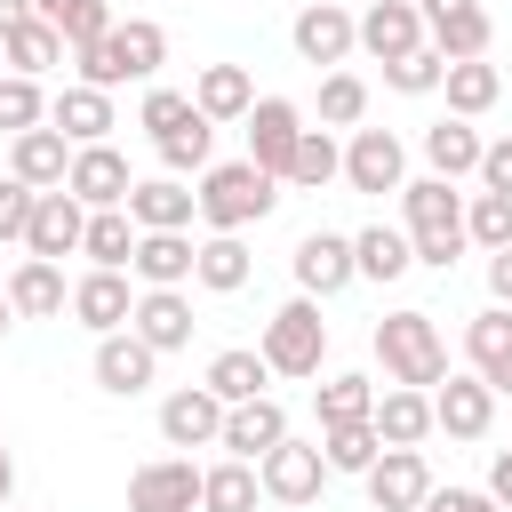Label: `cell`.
<instances>
[{"label":"cell","mask_w":512,"mask_h":512,"mask_svg":"<svg viewBox=\"0 0 512 512\" xmlns=\"http://www.w3.org/2000/svg\"><path fill=\"white\" fill-rule=\"evenodd\" d=\"M192 192H200V224L208 232H248V224H264L280 208V176L256 168V160H208L192 176Z\"/></svg>","instance_id":"1"},{"label":"cell","mask_w":512,"mask_h":512,"mask_svg":"<svg viewBox=\"0 0 512 512\" xmlns=\"http://www.w3.org/2000/svg\"><path fill=\"white\" fill-rule=\"evenodd\" d=\"M400 224H408V240H416V264H432V272H448V264L472 248V232H464V192H456L448 176H408V184H400Z\"/></svg>","instance_id":"2"},{"label":"cell","mask_w":512,"mask_h":512,"mask_svg":"<svg viewBox=\"0 0 512 512\" xmlns=\"http://www.w3.org/2000/svg\"><path fill=\"white\" fill-rule=\"evenodd\" d=\"M376 360H384L392 384H416V392H432L448 376V344H440L432 312H384L376 320Z\"/></svg>","instance_id":"3"},{"label":"cell","mask_w":512,"mask_h":512,"mask_svg":"<svg viewBox=\"0 0 512 512\" xmlns=\"http://www.w3.org/2000/svg\"><path fill=\"white\" fill-rule=\"evenodd\" d=\"M256 352L272 360V376H320V360H328V320H320V296H288V304L264 320Z\"/></svg>","instance_id":"4"},{"label":"cell","mask_w":512,"mask_h":512,"mask_svg":"<svg viewBox=\"0 0 512 512\" xmlns=\"http://www.w3.org/2000/svg\"><path fill=\"white\" fill-rule=\"evenodd\" d=\"M488 424H496V384L480 376V368H448L440 384H432V432H448V440H488Z\"/></svg>","instance_id":"5"},{"label":"cell","mask_w":512,"mask_h":512,"mask_svg":"<svg viewBox=\"0 0 512 512\" xmlns=\"http://www.w3.org/2000/svg\"><path fill=\"white\" fill-rule=\"evenodd\" d=\"M288 40H296V56H304V64L336 72V64L360 48V16H352V8H336V0H304V8H296V24H288Z\"/></svg>","instance_id":"6"},{"label":"cell","mask_w":512,"mask_h":512,"mask_svg":"<svg viewBox=\"0 0 512 512\" xmlns=\"http://www.w3.org/2000/svg\"><path fill=\"white\" fill-rule=\"evenodd\" d=\"M200 472L192 456H152L128 472V512H200Z\"/></svg>","instance_id":"7"},{"label":"cell","mask_w":512,"mask_h":512,"mask_svg":"<svg viewBox=\"0 0 512 512\" xmlns=\"http://www.w3.org/2000/svg\"><path fill=\"white\" fill-rule=\"evenodd\" d=\"M240 128H248V160H256V168H272V176L288 184V160H296V136H304V112H296L288 96H256Z\"/></svg>","instance_id":"8"},{"label":"cell","mask_w":512,"mask_h":512,"mask_svg":"<svg viewBox=\"0 0 512 512\" xmlns=\"http://www.w3.org/2000/svg\"><path fill=\"white\" fill-rule=\"evenodd\" d=\"M344 184L352 192H400L408 184V144L392 128H352L344 144Z\"/></svg>","instance_id":"9"},{"label":"cell","mask_w":512,"mask_h":512,"mask_svg":"<svg viewBox=\"0 0 512 512\" xmlns=\"http://www.w3.org/2000/svg\"><path fill=\"white\" fill-rule=\"evenodd\" d=\"M288 264H296V288H304V296H320V304H328V296H344V288L360 280V256H352V240H344V232H304Z\"/></svg>","instance_id":"10"},{"label":"cell","mask_w":512,"mask_h":512,"mask_svg":"<svg viewBox=\"0 0 512 512\" xmlns=\"http://www.w3.org/2000/svg\"><path fill=\"white\" fill-rule=\"evenodd\" d=\"M360 480H368V504H376V512H424V496H432L424 448H384Z\"/></svg>","instance_id":"11"},{"label":"cell","mask_w":512,"mask_h":512,"mask_svg":"<svg viewBox=\"0 0 512 512\" xmlns=\"http://www.w3.org/2000/svg\"><path fill=\"white\" fill-rule=\"evenodd\" d=\"M280 440H288V408H280L272 392H256V400H232V408H224V440H216L224 456H248V464H264Z\"/></svg>","instance_id":"12"},{"label":"cell","mask_w":512,"mask_h":512,"mask_svg":"<svg viewBox=\"0 0 512 512\" xmlns=\"http://www.w3.org/2000/svg\"><path fill=\"white\" fill-rule=\"evenodd\" d=\"M256 472H264V496H272V504H312L320 480H328V456H320V440H296V432H288Z\"/></svg>","instance_id":"13"},{"label":"cell","mask_w":512,"mask_h":512,"mask_svg":"<svg viewBox=\"0 0 512 512\" xmlns=\"http://www.w3.org/2000/svg\"><path fill=\"white\" fill-rule=\"evenodd\" d=\"M80 232H88V200L56 184V192H40V200H32V232H24V248L64 264V256H80Z\"/></svg>","instance_id":"14"},{"label":"cell","mask_w":512,"mask_h":512,"mask_svg":"<svg viewBox=\"0 0 512 512\" xmlns=\"http://www.w3.org/2000/svg\"><path fill=\"white\" fill-rule=\"evenodd\" d=\"M160 440H168V448H216V440H224V400H216L208 384L168 392V400H160Z\"/></svg>","instance_id":"15"},{"label":"cell","mask_w":512,"mask_h":512,"mask_svg":"<svg viewBox=\"0 0 512 512\" xmlns=\"http://www.w3.org/2000/svg\"><path fill=\"white\" fill-rule=\"evenodd\" d=\"M128 216L144 224V232H192V216H200V192L184 184V176H136V192H128Z\"/></svg>","instance_id":"16"},{"label":"cell","mask_w":512,"mask_h":512,"mask_svg":"<svg viewBox=\"0 0 512 512\" xmlns=\"http://www.w3.org/2000/svg\"><path fill=\"white\" fill-rule=\"evenodd\" d=\"M128 312H136V288H128V272H104V264H88V272L72 280V320H80V328L112 336V328H128Z\"/></svg>","instance_id":"17"},{"label":"cell","mask_w":512,"mask_h":512,"mask_svg":"<svg viewBox=\"0 0 512 512\" xmlns=\"http://www.w3.org/2000/svg\"><path fill=\"white\" fill-rule=\"evenodd\" d=\"M72 136L56 128V120H40V128H24L16 136V152H8V176H24V184H40V192H56L64 176H72Z\"/></svg>","instance_id":"18"},{"label":"cell","mask_w":512,"mask_h":512,"mask_svg":"<svg viewBox=\"0 0 512 512\" xmlns=\"http://www.w3.org/2000/svg\"><path fill=\"white\" fill-rule=\"evenodd\" d=\"M64 192H80L88 208H128L136 176H128V160H120L112 144H80V152H72V176H64Z\"/></svg>","instance_id":"19"},{"label":"cell","mask_w":512,"mask_h":512,"mask_svg":"<svg viewBox=\"0 0 512 512\" xmlns=\"http://www.w3.org/2000/svg\"><path fill=\"white\" fill-rule=\"evenodd\" d=\"M128 328H136L152 352H184L200 320H192V296H184V288H144L136 312H128Z\"/></svg>","instance_id":"20"},{"label":"cell","mask_w":512,"mask_h":512,"mask_svg":"<svg viewBox=\"0 0 512 512\" xmlns=\"http://www.w3.org/2000/svg\"><path fill=\"white\" fill-rule=\"evenodd\" d=\"M152 368H160V352H152L136 328H112V336H96V384H104V392L136 400V392L152 384Z\"/></svg>","instance_id":"21"},{"label":"cell","mask_w":512,"mask_h":512,"mask_svg":"<svg viewBox=\"0 0 512 512\" xmlns=\"http://www.w3.org/2000/svg\"><path fill=\"white\" fill-rule=\"evenodd\" d=\"M48 120L72 136V144H112V88H88V80H72V88H56L48 96Z\"/></svg>","instance_id":"22"},{"label":"cell","mask_w":512,"mask_h":512,"mask_svg":"<svg viewBox=\"0 0 512 512\" xmlns=\"http://www.w3.org/2000/svg\"><path fill=\"white\" fill-rule=\"evenodd\" d=\"M8 304H16V320H56V312H72L64 264H56V256H24V264L8 272Z\"/></svg>","instance_id":"23"},{"label":"cell","mask_w":512,"mask_h":512,"mask_svg":"<svg viewBox=\"0 0 512 512\" xmlns=\"http://www.w3.org/2000/svg\"><path fill=\"white\" fill-rule=\"evenodd\" d=\"M368 424H376L384 448H424V440H432V392H416V384H384Z\"/></svg>","instance_id":"24"},{"label":"cell","mask_w":512,"mask_h":512,"mask_svg":"<svg viewBox=\"0 0 512 512\" xmlns=\"http://www.w3.org/2000/svg\"><path fill=\"white\" fill-rule=\"evenodd\" d=\"M360 48H368L376 64L424 48V8H416V0H368V16H360Z\"/></svg>","instance_id":"25"},{"label":"cell","mask_w":512,"mask_h":512,"mask_svg":"<svg viewBox=\"0 0 512 512\" xmlns=\"http://www.w3.org/2000/svg\"><path fill=\"white\" fill-rule=\"evenodd\" d=\"M464 360L496 384V400L512 392V304H488V312H472V328H464Z\"/></svg>","instance_id":"26"},{"label":"cell","mask_w":512,"mask_h":512,"mask_svg":"<svg viewBox=\"0 0 512 512\" xmlns=\"http://www.w3.org/2000/svg\"><path fill=\"white\" fill-rule=\"evenodd\" d=\"M192 264H200V240H192V232H144L136 256H128V272H136L144 288H184Z\"/></svg>","instance_id":"27"},{"label":"cell","mask_w":512,"mask_h":512,"mask_svg":"<svg viewBox=\"0 0 512 512\" xmlns=\"http://www.w3.org/2000/svg\"><path fill=\"white\" fill-rule=\"evenodd\" d=\"M480 152H488V136L464 120V112H448V120H432L424 128V160H432V176H480Z\"/></svg>","instance_id":"28"},{"label":"cell","mask_w":512,"mask_h":512,"mask_svg":"<svg viewBox=\"0 0 512 512\" xmlns=\"http://www.w3.org/2000/svg\"><path fill=\"white\" fill-rule=\"evenodd\" d=\"M488 32H496V24H488L480 0H456V8H432V16H424V40H432L448 64H456V56H488Z\"/></svg>","instance_id":"29"},{"label":"cell","mask_w":512,"mask_h":512,"mask_svg":"<svg viewBox=\"0 0 512 512\" xmlns=\"http://www.w3.org/2000/svg\"><path fill=\"white\" fill-rule=\"evenodd\" d=\"M192 104L224 128V120H248V104H256V80H248V64H200V80H192Z\"/></svg>","instance_id":"30"},{"label":"cell","mask_w":512,"mask_h":512,"mask_svg":"<svg viewBox=\"0 0 512 512\" xmlns=\"http://www.w3.org/2000/svg\"><path fill=\"white\" fill-rule=\"evenodd\" d=\"M136 240H144V224H136L128 208H88V232H80V256H88V264H104V272H128V256H136Z\"/></svg>","instance_id":"31"},{"label":"cell","mask_w":512,"mask_h":512,"mask_svg":"<svg viewBox=\"0 0 512 512\" xmlns=\"http://www.w3.org/2000/svg\"><path fill=\"white\" fill-rule=\"evenodd\" d=\"M248 272H256V256H248V240H240V232H208V240H200L192 280H200L208 296H240V288H248Z\"/></svg>","instance_id":"32"},{"label":"cell","mask_w":512,"mask_h":512,"mask_svg":"<svg viewBox=\"0 0 512 512\" xmlns=\"http://www.w3.org/2000/svg\"><path fill=\"white\" fill-rule=\"evenodd\" d=\"M104 40H112V56H120L128 80H160V64H168V32H160L152 16H120Z\"/></svg>","instance_id":"33"},{"label":"cell","mask_w":512,"mask_h":512,"mask_svg":"<svg viewBox=\"0 0 512 512\" xmlns=\"http://www.w3.org/2000/svg\"><path fill=\"white\" fill-rule=\"evenodd\" d=\"M352 256H360V280H400L416 264V240H408V224H360Z\"/></svg>","instance_id":"34"},{"label":"cell","mask_w":512,"mask_h":512,"mask_svg":"<svg viewBox=\"0 0 512 512\" xmlns=\"http://www.w3.org/2000/svg\"><path fill=\"white\" fill-rule=\"evenodd\" d=\"M200 384L232 408V400H256V392L272 384V360H264L256 344H232V352H216V360H208V376H200Z\"/></svg>","instance_id":"35"},{"label":"cell","mask_w":512,"mask_h":512,"mask_svg":"<svg viewBox=\"0 0 512 512\" xmlns=\"http://www.w3.org/2000/svg\"><path fill=\"white\" fill-rule=\"evenodd\" d=\"M256 496H264V472L248 456H224L200 472V512H256Z\"/></svg>","instance_id":"36"},{"label":"cell","mask_w":512,"mask_h":512,"mask_svg":"<svg viewBox=\"0 0 512 512\" xmlns=\"http://www.w3.org/2000/svg\"><path fill=\"white\" fill-rule=\"evenodd\" d=\"M0 48H8V72H32V80H40V72H56V64L72 56V48H64V32H56L48 16H24L16 32H0Z\"/></svg>","instance_id":"37"},{"label":"cell","mask_w":512,"mask_h":512,"mask_svg":"<svg viewBox=\"0 0 512 512\" xmlns=\"http://www.w3.org/2000/svg\"><path fill=\"white\" fill-rule=\"evenodd\" d=\"M440 88H448V112H464V120H480V112H488V104L504 96V72H496L488 56H456Z\"/></svg>","instance_id":"38"},{"label":"cell","mask_w":512,"mask_h":512,"mask_svg":"<svg viewBox=\"0 0 512 512\" xmlns=\"http://www.w3.org/2000/svg\"><path fill=\"white\" fill-rule=\"evenodd\" d=\"M152 152H160V168H168V176H200V168L216 160V120H208V112H192L184 128L152 136Z\"/></svg>","instance_id":"39"},{"label":"cell","mask_w":512,"mask_h":512,"mask_svg":"<svg viewBox=\"0 0 512 512\" xmlns=\"http://www.w3.org/2000/svg\"><path fill=\"white\" fill-rule=\"evenodd\" d=\"M344 176V144L328 136V128H304L296 136V160H288V184L296 192H320V184H336Z\"/></svg>","instance_id":"40"},{"label":"cell","mask_w":512,"mask_h":512,"mask_svg":"<svg viewBox=\"0 0 512 512\" xmlns=\"http://www.w3.org/2000/svg\"><path fill=\"white\" fill-rule=\"evenodd\" d=\"M320 456H328V472H368V464L384 456V440H376L368 416H360V424H320Z\"/></svg>","instance_id":"41"},{"label":"cell","mask_w":512,"mask_h":512,"mask_svg":"<svg viewBox=\"0 0 512 512\" xmlns=\"http://www.w3.org/2000/svg\"><path fill=\"white\" fill-rule=\"evenodd\" d=\"M368 120V80L360 72H320V128H360Z\"/></svg>","instance_id":"42"},{"label":"cell","mask_w":512,"mask_h":512,"mask_svg":"<svg viewBox=\"0 0 512 512\" xmlns=\"http://www.w3.org/2000/svg\"><path fill=\"white\" fill-rule=\"evenodd\" d=\"M440 80H448V56H440V48H432V40H424V48H408V56H392V64H384V88H392V96H432V88H440Z\"/></svg>","instance_id":"43"},{"label":"cell","mask_w":512,"mask_h":512,"mask_svg":"<svg viewBox=\"0 0 512 512\" xmlns=\"http://www.w3.org/2000/svg\"><path fill=\"white\" fill-rule=\"evenodd\" d=\"M464 232H472V248H512V192H472L464 200Z\"/></svg>","instance_id":"44"},{"label":"cell","mask_w":512,"mask_h":512,"mask_svg":"<svg viewBox=\"0 0 512 512\" xmlns=\"http://www.w3.org/2000/svg\"><path fill=\"white\" fill-rule=\"evenodd\" d=\"M40 120H48L40 80H32V72H0V128H8V136H24V128H40Z\"/></svg>","instance_id":"45"},{"label":"cell","mask_w":512,"mask_h":512,"mask_svg":"<svg viewBox=\"0 0 512 512\" xmlns=\"http://www.w3.org/2000/svg\"><path fill=\"white\" fill-rule=\"evenodd\" d=\"M376 416V384L368 376H328L320 384V424H360Z\"/></svg>","instance_id":"46"},{"label":"cell","mask_w":512,"mask_h":512,"mask_svg":"<svg viewBox=\"0 0 512 512\" xmlns=\"http://www.w3.org/2000/svg\"><path fill=\"white\" fill-rule=\"evenodd\" d=\"M56 32H64V48H88V40H104L120 16H112V0H64L56 16H48Z\"/></svg>","instance_id":"47"},{"label":"cell","mask_w":512,"mask_h":512,"mask_svg":"<svg viewBox=\"0 0 512 512\" xmlns=\"http://www.w3.org/2000/svg\"><path fill=\"white\" fill-rule=\"evenodd\" d=\"M192 112H200V104H192V88H160V80H144V112H136V120H144L152 136H168V128H184Z\"/></svg>","instance_id":"48"},{"label":"cell","mask_w":512,"mask_h":512,"mask_svg":"<svg viewBox=\"0 0 512 512\" xmlns=\"http://www.w3.org/2000/svg\"><path fill=\"white\" fill-rule=\"evenodd\" d=\"M32 200H40V184L0 176V240H24V232H32Z\"/></svg>","instance_id":"49"},{"label":"cell","mask_w":512,"mask_h":512,"mask_svg":"<svg viewBox=\"0 0 512 512\" xmlns=\"http://www.w3.org/2000/svg\"><path fill=\"white\" fill-rule=\"evenodd\" d=\"M72 64H80V80H88V88H120V80H128V72H120V56H112V40L72 48Z\"/></svg>","instance_id":"50"},{"label":"cell","mask_w":512,"mask_h":512,"mask_svg":"<svg viewBox=\"0 0 512 512\" xmlns=\"http://www.w3.org/2000/svg\"><path fill=\"white\" fill-rule=\"evenodd\" d=\"M424 512H504V504H496L488 488H432Z\"/></svg>","instance_id":"51"},{"label":"cell","mask_w":512,"mask_h":512,"mask_svg":"<svg viewBox=\"0 0 512 512\" xmlns=\"http://www.w3.org/2000/svg\"><path fill=\"white\" fill-rule=\"evenodd\" d=\"M480 184H488V192H512V136H496V144L480 152Z\"/></svg>","instance_id":"52"},{"label":"cell","mask_w":512,"mask_h":512,"mask_svg":"<svg viewBox=\"0 0 512 512\" xmlns=\"http://www.w3.org/2000/svg\"><path fill=\"white\" fill-rule=\"evenodd\" d=\"M488 304H512V248H488Z\"/></svg>","instance_id":"53"},{"label":"cell","mask_w":512,"mask_h":512,"mask_svg":"<svg viewBox=\"0 0 512 512\" xmlns=\"http://www.w3.org/2000/svg\"><path fill=\"white\" fill-rule=\"evenodd\" d=\"M488 496L512 512V448H496V456H488Z\"/></svg>","instance_id":"54"},{"label":"cell","mask_w":512,"mask_h":512,"mask_svg":"<svg viewBox=\"0 0 512 512\" xmlns=\"http://www.w3.org/2000/svg\"><path fill=\"white\" fill-rule=\"evenodd\" d=\"M24 16H40V8H32V0H0V32H16Z\"/></svg>","instance_id":"55"},{"label":"cell","mask_w":512,"mask_h":512,"mask_svg":"<svg viewBox=\"0 0 512 512\" xmlns=\"http://www.w3.org/2000/svg\"><path fill=\"white\" fill-rule=\"evenodd\" d=\"M16 496V456H8V440H0V504Z\"/></svg>","instance_id":"56"},{"label":"cell","mask_w":512,"mask_h":512,"mask_svg":"<svg viewBox=\"0 0 512 512\" xmlns=\"http://www.w3.org/2000/svg\"><path fill=\"white\" fill-rule=\"evenodd\" d=\"M8 328H16V304H8V288H0V336H8Z\"/></svg>","instance_id":"57"},{"label":"cell","mask_w":512,"mask_h":512,"mask_svg":"<svg viewBox=\"0 0 512 512\" xmlns=\"http://www.w3.org/2000/svg\"><path fill=\"white\" fill-rule=\"evenodd\" d=\"M32 8H40V16H56V8H64V0H32Z\"/></svg>","instance_id":"58"},{"label":"cell","mask_w":512,"mask_h":512,"mask_svg":"<svg viewBox=\"0 0 512 512\" xmlns=\"http://www.w3.org/2000/svg\"><path fill=\"white\" fill-rule=\"evenodd\" d=\"M0 64H8V48H0Z\"/></svg>","instance_id":"59"},{"label":"cell","mask_w":512,"mask_h":512,"mask_svg":"<svg viewBox=\"0 0 512 512\" xmlns=\"http://www.w3.org/2000/svg\"><path fill=\"white\" fill-rule=\"evenodd\" d=\"M0 512H16V504H0Z\"/></svg>","instance_id":"60"}]
</instances>
